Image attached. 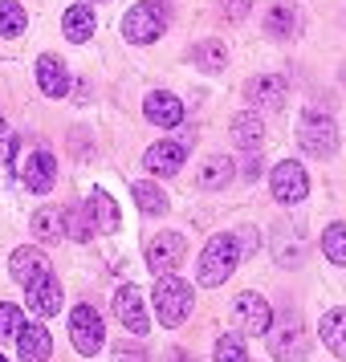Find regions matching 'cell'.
<instances>
[{
    "mask_svg": "<svg viewBox=\"0 0 346 362\" xmlns=\"http://www.w3.org/2000/svg\"><path fill=\"white\" fill-rule=\"evenodd\" d=\"M155 313H159V322L167 329L180 326L183 317L192 313V285L180 281L175 273H163V277L155 281Z\"/></svg>",
    "mask_w": 346,
    "mask_h": 362,
    "instance_id": "obj_3",
    "label": "cell"
},
{
    "mask_svg": "<svg viewBox=\"0 0 346 362\" xmlns=\"http://www.w3.org/2000/svg\"><path fill=\"white\" fill-rule=\"evenodd\" d=\"M232 143L241 151H261L265 147V122L257 110H241L232 118Z\"/></svg>",
    "mask_w": 346,
    "mask_h": 362,
    "instance_id": "obj_18",
    "label": "cell"
},
{
    "mask_svg": "<svg viewBox=\"0 0 346 362\" xmlns=\"http://www.w3.org/2000/svg\"><path fill=\"white\" fill-rule=\"evenodd\" d=\"M297 143L313 159H330L338 151V127H334V118L322 115V110H306V115L297 118Z\"/></svg>",
    "mask_w": 346,
    "mask_h": 362,
    "instance_id": "obj_2",
    "label": "cell"
},
{
    "mask_svg": "<svg viewBox=\"0 0 346 362\" xmlns=\"http://www.w3.org/2000/svg\"><path fill=\"white\" fill-rule=\"evenodd\" d=\"M248 4L253 0H220V8H224V17H232V21H241L248 13Z\"/></svg>",
    "mask_w": 346,
    "mask_h": 362,
    "instance_id": "obj_33",
    "label": "cell"
},
{
    "mask_svg": "<svg viewBox=\"0 0 346 362\" xmlns=\"http://www.w3.org/2000/svg\"><path fill=\"white\" fill-rule=\"evenodd\" d=\"M183 252H188V240H183L180 232H159V236H151V245H147V264H151V273H175L183 261Z\"/></svg>",
    "mask_w": 346,
    "mask_h": 362,
    "instance_id": "obj_7",
    "label": "cell"
},
{
    "mask_svg": "<svg viewBox=\"0 0 346 362\" xmlns=\"http://www.w3.org/2000/svg\"><path fill=\"white\" fill-rule=\"evenodd\" d=\"M171 362H192V358H188V354H183V350H175V354H171Z\"/></svg>",
    "mask_w": 346,
    "mask_h": 362,
    "instance_id": "obj_36",
    "label": "cell"
},
{
    "mask_svg": "<svg viewBox=\"0 0 346 362\" xmlns=\"http://www.w3.org/2000/svg\"><path fill=\"white\" fill-rule=\"evenodd\" d=\"M53 175H57L53 155H45V151H29V155H25V163H21V183H25L29 192H50Z\"/></svg>",
    "mask_w": 346,
    "mask_h": 362,
    "instance_id": "obj_14",
    "label": "cell"
},
{
    "mask_svg": "<svg viewBox=\"0 0 346 362\" xmlns=\"http://www.w3.org/2000/svg\"><path fill=\"white\" fill-rule=\"evenodd\" d=\"M8 273H13V281L17 285H33V281H41L45 273H50V257L41 252V248H33V245H25V248H17L13 257H8Z\"/></svg>",
    "mask_w": 346,
    "mask_h": 362,
    "instance_id": "obj_11",
    "label": "cell"
},
{
    "mask_svg": "<svg viewBox=\"0 0 346 362\" xmlns=\"http://www.w3.org/2000/svg\"><path fill=\"white\" fill-rule=\"evenodd\" d=\"M143 115H147V122H155V127L167 131V127H180L183 122V102L175 94H167V90H155L143 102Z\"/></svg>",
    "mask_w": 346,
    "mask_h": 362,
    "instance_id": "obj_15",
    "label": "cell"
},
{
    "mask_svg": "<svg viewBox=\"0 0 346 362\" xmlns=\"http://www.w3.org/2000/svg\"><path fill=\"white\" fill-rule=\"evenodd\" d=\"M183 159H188V143H180V139H163V143H155L143 155V163H147L151 175H180Z\"/></svg>",
    "mask_w": 346,
    "mask_h": 362,
    "instance_id": "obj_12",
    "label": "cell"
},
{
    "mask_svg": "<svg viewBox=\"0 0 346 362\" xmlns=\"http://www.w3.org/2000/svg\"><path fill=\"white\" fill-rule=\"evenodd\" d=\"M236 261H241V240L229 236V232H220V236H212V240L204 245V252H200L196 281L208 285V289H216V285H224V281L232 277Z\"/></svg>",
    "mask_w": 346,
    "mask_h": 362,
    "instance_id": "obj_1",
    "label": "cell"
},
{
    "mask_svg": "<svg viewBox=\"0 0 346 362\" xmlns=\"http://www.w3.org/2000/svg\"><path fill=\"white\" fill-rule=\"evenodd\" d=\"M322 252H326V261L346 264V224H330L322 232Z\"/></svg>",
    "mask_w": 346,
    "mask_h": 362,
    "instance_id": "obj_29",
    "label": "cell"
},
{
    "mask_svg": "<svg viewBox=\"0 0 346 362\" xmlns=\"http://www.w3.org/2000/svg\"><path fill=\"white\" fill-rule=\"evenodd\" d=\"M269 187H273V196H277L281 204H301V199L310 196V175H306V167H301V163L285 159V163L273 167Z\"/></svg>",
    "mask_w": 346,
    "mask_h": 362,
    "instance_id": "obj_6",
    "label": "cell"
},
{
    "mask_svg": "<svg viewBox=\"0 0 346 362\" xmlns=\"http://www.w3.org/2000/svg\"><path fill=\"white\" fill-rule=\"evenodd\" d=\"M163 29H167V8L155 4V0L134 4L131 13L122 17V37H127L131 45H151L155 37H163Z\"/></svg>",
    "mask_w": 346,
    "mask_h": 362,
    "instance_id": "obj_4",
    "label": "cell"
},
{
    "mask_svg": "<svg viewBox=\"0 0 346 362\" xmlns=\"http://www.w3.org/2000/svg\"><path fill=\"white\" fill-rule=\"evenodd\" d=\"M236 240H241V257H248V252L257 248V232H253V228H241V232H236Z\"/></svg>",
    "mask_w": 346,
    "mask_h": 362,
    "instance_id": "obj_35",
    "label": "cell"
},
{
    "mask_svg": "<svg viewBox=\"0 0 346 362\" xmlns=\"http://www.w3.org/2000/svg\"><path fill=\"white\" fill-rule=\"evenodd\" d=\"M29 25V13L21 8V0H0V37H21Z\"/></svg>",
    "mask_w": 346,
    "mask_h": 362,
    "instance_id": "obj_28",
    "label": "cell"
},
{
    "mask_svg": "<svg viewBox=\"0 0 346 362\" xmlns=\"http://www.w3.org/2000/svg\"><path fill=\"white\" fill-rule=\"evenodd\" d=\"M318 334H322V342H326L338 358H346V310H326L322 313Z\"/></svg>",
    "mask_w": 346,
    "mask_h": 362,
    "instance_id": "obj_23",
    "label": "cell"
},
{
    "mask_svg": "<svg viewBox=\"0 0 346 362\" xmlns=\"http://www.w3.org/2000/svg\"><path fill=\"white\" fill-rule=\"evenodd\" d=\"M196 69H204V74L229 69V45H224V41H200L196 45Z\"/></svg>",
    "mask_w": 346,
    "mask_h": 362,
    "instance_id": "obj_26",
    "label": "cell"
},
{
    "mask_svg": "<svg viewBox=\"0 0 346 362\" xmlns=\"http://www.w3.org/2000/svg\"><path fill=\"white\" fill-rule=\"evenodd\" d=\"M37 86H41L50 98H66L69 74H66V66H62L53 53H41V57H37Z\"/></svg>",
    "mask_w": 346,
    "mask_h": 362,
    "instance_id": "obj_19",
    "label": "cell"
},
{
    "mask_svg": "<svg viewBox=\"0 0 346 362\" xmlns=\"http://www.w3.org/2000/svg\"><path fill=\"white\" fill-rule=\"evenodd\" d=\"M265 33L277 37V41H294V37L301 33V17H297V8H289V4L269 8V17H265Z\"/></svg>",
    "mask_w": 346,
    "mask_h": 362,
    "instance_id": "obj_22",
    "label": "cell"
},
{
    "mask_svg": "<svg viewBox=\"0 0 346 362\" xmlns=\"http://www.w3.org/2000/svg\"><path fill=\"white\" fill-rule=\"evenodd\" d=\"M285 78H277V74H265V78H253V82L245 86V98L253 102V106H261V110H285Z\"/></svg>",
    "mask_w": 346,
    "mask_h": 362,
    "instance_id": "obj_13",
    "label": "cell"
},
{
    "mask_svg": "<svg viewBox=\"0 0 346 362\" xmlns=\"http://www.w3.org/2000/svg\"><path fill=\"white\" fill-rule=\"evenodd\" d=\"M66 232L74 236V240H86V236H90V224L82 220V212H74V208H66Z\"/></svg>",
    "mask_w": 346,
    "mask_h": 362,
    "instance_id": "obj_32",
    "label": "cell"
},
{
    "mask_svg": "<svg viewBox=\"0 0 346 362\" xmlns=\"http://www.w3.org/2000/svg\"><path fill=\"white\" fill-rule=\"evenodd\" d=\"M269 350H273V358L277 362H301L310 354V342H306V329L297 317H289L285 326H277V334L269 338Z\"/></svg>",
    "mask_w": 346,
    "mask_h": 362,
    "instance_id": "obj_8",
    "label": "cell"
},
{
    "mask_svg": "<svg viewBox=\"0 0 346 362\" xmlns=\"http://www.w3.org/2000/svg\"><path fill=\"white\" fill-rule=\"evenodd\" d=\"M236 322L245 326V334H269V326H273V310H269V301H265L261 293H241L236 297Z\"/></svg>",
    "mask_w": 346,
    "mask_h": 362,
    "instance_id": "obj_10",
    "label": "cell"
},
{
    "mask_svg": "<svg viewBox=\"0 0 346 362\" xmlns=\"http://www.w3.org/2000/svg\"><path fill=\"white\" fill-rule=\"evenodd\" d=\"M131 196L139 199V208L147 216H159V212H167V196H163V187H155L151 180H139V183H131Z\"/></svg>",
    "mask_w": 346,
    "mask_h": 362,
    "instance_id": "obj_27",
    "label": "cell"
},
{
    "mask_svg": "<svg viewBox=\"0 0 346 362\" xmlns=\"http://www.w3.org/2000/svg\"><path fill=\"white\" fill-rule=\"evenodd\" d=\"M69 338H74V346H78V354H98L102 342H106V329H102V317L98 310H90V305H74V313H69Z\"/></svg>",
    "mask_w": 346,
    "mask_h": 362,
    "instance_id": "obj_5",
    "label": "cell"
},
{
    "mask_svg": "<svg viewBox=\"0 0 346 362\" xmlns=\"http://www.w3.org/2000/svg\"><path fill=\"white\" fill-rule=\"evenodd\" d=\"M62 29H66V37L74 45H86V41L94 37V29H98V13H94L90 4H74V8H66Z\"/></svg>",
    "mask_w": 346,
    "mask_h": 362,
    "instance_id": "obj_20",
    "label": "cell"
},
{
    "mask_svg": "<svg viewBox=\"0 0 346 362\" xmlns=\"http://www.w3.org/2000/svg\"><path fill=\"white\" fill-rule=\"evenodd\" d=\"M115 317L131 329L134 338H143V334H147V326H151V322H147V305H143V293H139L134 285H122V289L115 293Z\"/></svg>",
    "mask_w": 346,
    "mask_h": 362,
    "instance_id": "obj_9",
    "label": "cell"
},
{
    "mask_svg": "<svg viewBox=\"0 0 346 362\" xmlns=\"http://www.w3.org/2000/svg\"><path fill=\"white\" fill-rule=\"evenodd\" d=\"M0 362H4V354H0Z\"/></svg>",
    "mask_w": 346,
    "mask_h": 362,
    "instance_id": "obj_38",
    "label": "cell"
},
{
    "mask_svg": "<svg viewBox=\"0 0 346 362\" xmlns=\"http://www.w3.org/2000/svg\"><path fill=\"white\" fill-rule=\"evenodd\" d=\"M25 293H29V310H33L37 317H53V313H62V285H57L53 273H45L41 281H33Z\"/></svg>",
    "mask_w": 346,
    "mask_h": 362,
    "instance_id": "obj_16",
    "label": "cell"
},
{
    "mask_svg": "<svg viewBox=\"0 0 346 362\" xmlns=\"http://www.w3.org/2000/svg\"><path fill=\"white\" fill-rule=\"evenodd\" d=\"M232 171H236V167H232L229 155H216V159H208V163L200 167V180L196 183L204 187V192H220V187L232 180Z\"/></svg>",
    "mask_w": 346,
    "mask_h": 362,
    "instance_id": "obj_25",
    "label": "cell"
},
{
    "mask_svg": "<svg viewBox=\"0 0 346 362\" xmlns=\"http://www.w3.org/2000/svg\"><path fill=\"white\" fill-rule=\"evenodd\" d=\"M13 134H8V127H4V118H0V163H8L13 159Z\"/></svg>",
    "mask_w": 346,
    "mask_h": 362,
    "instance_id": "obj_34",
    "label": "cell"
},
{
    "mask_svg": "<svg viewBox=\"0 0 346 362\" xmlns=\"http://www.w3.org/2000/svg\"><path fill=\"white\" fill-rule=\"evenodd\" d=\"M17 350H21V362H45L50 358V329L41 326V322H25L17 334Z\"/></svg>",
    "mask_w": 346,
    "mask_h": 362,
    "instance_id": "obj_17",
    "label": "cell"
},
{
    "mask_svg": "<svg viewBox=\"0 0 346 362\" xmlns=\"http://www.w3.org/2000/svg\"><path fill=\"white\" fill-rule=\"evenodd\" d=\"M212 362H248L245 342H241L236 334H224V338H216V354H212Z\"/></svg>",
    "mask_w": 346,
    "mask_h": 362,
    "instance_id": "obj_30",
    "label": "cell"
},
{
    "mask_svg": "<svg viewBox=\"0 0 346 362\" xmlns=\"http://www.w3.org/2000/svg\"><path fill=\"white\" fill-rule=\"evenodd\" d=\"M86 212H90V224H94L98 232H115L118 228V208H115V199L106 196V192H90Z\"/></svg>",
    "mask_w": 346,
    "mask_h": 362,
    "instance_id": "obj_24",
    "label": "cell"
},
{
    "mask_svg": "<svg viewBox=\"0 0 346 362\" xmlns=\"http://www.w3.org/2000/svg\"><path fill=\"white\" fill-rule=\"evenodd\" d=\"M33 236L45 245H62L66 240V212L62 208H37L33 212Z\"/></svg>",
    "mask_w": 346,
    "mask_h": 362,
    "instance_id": "obj_21",
    "label": "cell"
},
{
    "mask_svg": "<svg viewBox=\"0 0 346 362\" xmlns=\"http://www.w3.org/2000/svg\"><path fill=\"white\" fill-rule=\"evenodd\" d=\"M21 310L17 305H8V301H0V342H17V334H21Z\"/></svg>",
    "mask_w": 346,
    "mask_h": 362,
    "instance_id": "obj_31",
    "label": "cell"
},
{
    "mask_svg": "<svg viewBox=\"0 0 346 362\" xmlns=\"http://www.w3.org/2000/svg\"><path fill=\"white\" fill-rule=\"evenodd\" d=\"M118 362H143V358H139V354H134V358H127V350H122V354H118Z\"/></svg>",
    "mask_w": 346,
    "mask_h": 362,
    "instance_id": "obj_37",
    "label": "cell"
}]
</instances>
